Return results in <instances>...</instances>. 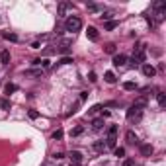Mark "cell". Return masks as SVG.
<instances>
[{
	"label": "cell",
	"instance_id": "11",
	"mask_svg": "<svg viewBox=\"0 0 166 166\" xmlns=\"http://www.w3.org/2000/svg\"><path fill=\"white\" fill-rule=\"evenodd\" d=\"M25 76L39 78V76H43V68H29V71H25Z\"/></svg>",
	"mask_w": 166,
	"mask_h": 166
},
{
	"label": "cell",
	"instance_id": "17",
	"mask_svg": "<svg viewBox=\"0 0 166 166\" xmlns=\"http://www.w3.org/2000/svg\"><path fill=\"white\" fill-rule=\"evenodd\" d=\"M0 61H2V65H8V63H10V51L4 49L2 53H0Z\"/></svg>",
	"mask_w": 166,
	"mask_h": 166
},
{
	"label": "cell",
	"instance_id": "32",
	"mask_svg": "<svg viewBox=\"0 0 166 166\" xmlns=\"http://www.w3.org/2000/svg\"><path fill=\"white\" fill-rule=\"evenodd\" d=\"M147 22H149V25H151V29H154V28H156V25H158L156 22H154V18H152V16H151V14H149V16H147Z\"/></svg>",
	"mask_w": 166,
	"mask_h": 166
},
{
	"label": "cell",
	"instance_id": "7",
	"mask_svg": "<svg viewBox=\"0 0 166 166\" xmlns=\"http://www.w3.org/2000/svg\"><path fill=\"white\" fill-rule=\"evenodd\" d=\"M125 139H127V145H133V147H135V145H137V147L141 145V141H139V137H137L133 131H127V133H125Z\"/></svg>",
	"mask_w": 166,
	"mask_h": 166
},
{
	"label": "cell",
	"instance_id": "12",
	"mask_svg": "<svg viewBox=\"0 0 166 166\" xmlns=\"http://www.w3.org/2000/svg\"><path fill=\"white\" fill-rule=\"evenodd\" d=\"M33 65L39 67V68H49L51 67V61H49V59H35Z\"/></svg>",
	"mask_w": 166,
	"mask_h": 166
},
{
	"label": "cell",
	"instance_id": "1",
	"mask_svg": "<svg viewBox=\"0 0 166 166\" xmlns=\"http://www.w3.org/2000/svg\"><path fill=\"white\" fill-rule=\"evenodd\" d=\"M65 29L71 31V33H76V31L82 29V20H80L78 16H68L65 20Z\"/></svg>",
	"mask_w": 166,
	"mask_h": 166
},
{
	"label": "cell",
	"instance_id": "35",
	"mask_svg": "<svg viewBox=\"0 0 166 166\" xmlns=\"http://www.w3.org/2000/svg\"><path fill=\"white\" fill-rule=\"evenodd\" d=\"M121 166H135V160L127 158V160H123V164H121Z\"/></svg>",
	"mask_w": 166,
	"mask_h": 166
},
{
	"label": "cell",
	"instance_id": "36",
	"mask_svg": "<svg viewBox=\"0 0 166 166\" xmlns=\"http://www.w3.org/2000/svg\"><path fill=\"white\" fill-rule=\"evenodd\" d=\"M53 158H55V160H63V158H65V154H63V152H55V154H53Z\"/></svg>",
	"mask_w": 166,
	"mask_h": 166
},
{
	"label": "cell",
	"instance_id": "5",
	"mask_svg": "<svg viewBox=\"0 0 166 166\" xmlns=\"http://www.w3.org/2000/svg\"><path fill=\"white\" fill-rule=\"evenodd\" d=\"M125 65H127V57L125 55H121V53H119V55H114V67L115 68H121Z\"/></svg>",
	"mask_w": 166,
	"mask_h": 166
},
{
	"label": "cell",
	"instance_id": "16",
	"mask_svg": "<svg viewBox=\"0 0 166 166\" xmlns=\"http://www.w3.org/2000/svg\"><path fill=\"white\" fill-rule=\"evenodd\" d=\"M104 80H106V82H108V84H114V82H115V74L111 72V71L104 72Z\"/></svg>",
	"mask_w": 166,
	"mask_h": 166
},
{
	"label": "cell",
	"instance_id": "14",
	"mask_svg": "<svg viewBox=\"0 0 166 166\" xmlns=\"http://www.w3.org/2000/svg\"><path fill=\"white\" fill-rule=\"evenodd\" d=\"M123 90H127V92H135V90H137V84L131 82V80H127V82H123Z\"/></svg>",
	"mask_w": 166,
	"mask_h": 166
},
{
	"label": "cell",
	"instance_id": "29",
	"mask_svg": "<svg viewBox=\"0 0 166 166\" xmlns=\"http://www.w3.org/2000/svg\"><path fill=\"white\" fill-rule=\"evenodd\" d=\"M102 20H104V22H111V18H114V14L111 12H102V16H100Z\"/></svg>",
	"mask_w": 166,
	"mask_h": 166
},
{
	"label": "cell",
	"instance_id": "33",
	"mask_svg": "<svg viewBox=\"0 0 166 166\" xmlns=\"http://www.w3.org/2000/svg\"><path fill=\"white\" fill-rule=\"evenodd\" d=\"M117 135V125H111L108 129V137H115Z\"/></svg>",
	"mask_w": 166,
	"mask_h": 166
},
{
	"label": "cell",
	"instance_id": "25",
	"mask_svg": "<svg viewBox=\"0 0 166 166\" xmlns=\"http://www.w3.org/2000/svg\"><path fill=\"white\" fill-rule=\"evenodd\" d=\"M135 106H139V108H147V96H141L139 100H135Z\"/></svg>",
	"mask_w": 166,
	"mask_h": 166
},
{
	"label": "cell",
	"instance_id": "8",
	"mask_svg": "<svg viewBox=\"0 0 166 166\" xmlns=\"http://www.w3.org/2000/svg\"><path fill=\"white\" fill-rule=\"evenodd\" d=\"M143 74L147 78H152L154 74H156V68H154L152 65H149V63H145V65H143Z\"/></svg>",
	"mask_w": 166,
	"mask_h": 166
},
{
	"label": "cell",
	"instance_id": "2",
	"mask_svg": "<svg viewBox=\"0 0 166 166\" xmlns=\"http://www.w3.org/2000/svg\"><path fill=\"white\" fill-rule=\"evenodd\" d=\"M141 117H143V108H139V106L133 104L129 110H127V119H129L131 123H137V121H141Z\"/></svg>",
	"mask_w": 166,
	"mask_h": 166
},
{
	"label": "cell",
	"instance_id": "6",
	"mask_svg": "<svg viewBox=\"0 0 166 166\" xmlns=\"http://www.w3.org/2000/svg\"><path fill=\"white\" fill-rule=\"evenodd\" d=\"M139 151H141L143 156H152V154H154V147H152V145H139Z\"/></svg>",
	"mask_w": 166,
	"mask_h": 166
},
{
	"label": "cell",
	"instance_id": "26",
	"mask_svg": "<svg viewBox=\"0 0 166 166\" xmlns=\"http://www.w3.org/2000/svg\"><path fill=\"white\" fill-rule=\"evenodd\" d=\"M115 141H117L115 137H108V139H106V147H110V149H115Z\"/></svg>",
	"mask_w": 166,
	"mask_h": 166
},
{
	"label": "cell",
	"instance_id": "18",
	"mask_svg": "<svg viewBox=\"0 0 166 166\" xmlns=\"http://www.w3.org/2000/svg\"><path fill=\"white\" fill-rule=\"evenodd\" d=\"M16 90H18V86H16V84H12V82H8L6 86H4V92H6L8 96H10V94H14Z\"/></svg>",
	"mask_w": 166,
	"mask_h": 166
},
{
	"label": "cell",
	"instance_id": "20",
	"mask_svg": "<svg viewBox=\"0 0 166 166\" xmlns=\"http://www.w3.org/2000/svg\"><path fill=\"white\" fill-rule=\"evenodd\" d=\"M156 100H158V106L160 108H166V96L162 92H156Z\"/></svg>",
	"mask_w": 166,
	"mask_h": 166
},
{
	"label": "cell",
	"instance_id": "38",
	"mask_svg": "<svg viewBox=\"0 0 166 166\" xmlns=\"http://www.w3.org/2000/svg\"><path fill=\"white\" fill-rule=\"evenodd\" d=\"M39 47H41V41H39V39H37V41H33V43H31V49H39Z\"/></svg>",
	"mask_w": 166,
	"mask_h": 166
},
{
	"label": "cell",
	"instance_id": "22",
	"mask_svg": "<svg viewBox=\"0 0 166 166\" xmlns=\"http://www.w3.org/2000/svg\"><path fill=\"white\" fill-rule=\"evenodd\" d=\"M82 133H84V127L78 125V127H74V129H71V137H78V135H82Z\"/></svg>",
	"mask_w": 166,
	"mask_h": 166
},
{
	"label": "cell",
	"instance_id": "21",
	"mask_svg": "<svg viewBox=\"0 0 166 166\" xmlns=\"http://www.w3.org/2000/svg\"><path fill=\"white\" fill-rule=\"evenodd\" d=\"M94 151L104 152V151H106V143H104V141H96V143H94Z\"/></svg>",
	"mask_w": 166,
	"mask_h": 166
},
{
	"label": "cell",
	"instance_id": "39",
	"mask_svg": "<svg viewBox=\"0 0 166 166\" xmlns=\"http://www.w3.org/2000/svg\"><path fill=\"white\" fill-rule=\"evenodd\" d=\"M102 110V104H98V106H94L92 110H90V114H96V111H100Z\"/></svg>",
	"mask_w": 166,
	"mask_h": 166
},
{
	"label": "cell",
	"instance_id": "27",
	"mask_svg": "<svg viewBox=\"0 0 166 166\" xmlns=\"http://www.w3.org/2000/svg\"><path fill=\"white\" fill-rule=\"evenodd\" d=\"M114 154L117 158H121V156H125V149L123 147H115V151H114Z\"/></svg>",
	"mask_w": 166,
	"mask_h": 166
},
{
	"label": "cell",
	"instance_id": "37",
	"mask_svg": "<svg viewBox=\"0 0 166 166\" xmlns=\"http://www.w3.org/2000/svg\"><path fill=\"white\" fill-rule=\"evenodd\" d=\"M88 80H90V82H96V80H98V76H96V72H90V74H88Z\"/></svg>",
	"mask_w": 166,
	"mask_h": 166
},
{
	"label": "cell",
	"instance_id": "10",
	"mask_svg": "<svg viewBox=\"0 0 166 166\" xmlns=\"http://www.w3.org/2000/svg\"><path fill=\"white\" fill-rule=\"evenodd\" d=\"M86 37H88L90 41H98V37H100L98 35V29H96L94 25H90V28L86 29Z\"/></svg>",
	"mask_w": 166,
	"mask_h": 166
},
{
	"label": "cell",
	"instance_id": "15",
	"mask_svg": "<svg viewBox=\"0 0 166 166\" xmlns=\"http://www.w3.org/2000/svg\"><path fill=\"white\" fill-rule=\"evenodd\" d=\"M0 108H2L4 111H10V108H12V102H10L8 98H2V100H0Z\"/></svg>",
	"mask_w": 166,
	"mask_h": 166
},
{
	"label": "cell",
	"instance_id": "24",
	"mask_svg": "<svg viewBox=\"0 0 166 166\" xmlns=\"http://www.w3.org/2000/svg\"><path fill=\"white\" fill-rule=\"evenodd\" d=\"M71 63H74L72 57H63V59H59V61H57V67H61V65H71Z\"/></svg>",
	"mask_w": 166,
	"mask_h": 166
},
{
	"label": "cell",
	"instance_id": "3",
	"mask_svg": "<svg viewBox=\"0 0 166 166\" xmlns=\"http://www.w3.org/2000/svg\"><path fill=\"white\" fill-rule=\"evenodd\" d=\"M71 45H72V39H71V37H67V39H61L55 51H59L61 55H67V53H68V47H71Z\"/></svg>",
	"mask_w": 166,
	"mask_h": 166
},
{
	"label": "cell",
	"instance_id": "40",
	"mask_svg": "<svg viewBox=\"0 0 166 166\" xmlns=\"http://www.w3.org/2000/svg\"><path fill=\"white\" fill-rule=\"evenodd\" d=\"M88 98V92H80V102H84Z\"/></svg>",
	"mask_w": 166,
	"mask_h": 166
},
{
	"label": "cell",
	"instance_id": "28",
	"mask_svg": "<svg viewBox=\"0 0 166 166\" xmlns=\"http://www.w3.org/2000/svg\"><path fill=\"white\" fill-rule=\"evenodd\" d=\"M88 10L90 12H104V8L98 6V4H88Z\"/></svg>",
	"mask_w": 166,
	"mask_h": 166
},
{
	"label": "cell",
	"instance_id": "13",
	"mask_svg": "<svg viewBox=\"0 0 166 166\" xmlns=\"http://www.w3.org/2000/svg\"><path fill=\"white\" fill-rule=\"evenodd\" d=\"M0 37H2V39H6V41H20V37L16 35V33H8V31H0Z\"/></svg>",
	"mask_w": 166,
	"mask_h": 166
},
{
	"label": "cell",
	"instance_id": "31",
	"mask_svg": "<svg viewBox=\"0 0 166 166\" xmlns=\"http://www.w3.org/2000/svg\"><path fill=\"white\" fill-rule=\"evenodd\" d=\"M63 135H65V133H63V129H57L55 133H53V139H55V141H61Z\"/></svg>",
	"mask_w": 166,
	"mask_h": 166
},
{
	"label": "cell",
	"instance_id": "9",
	"mask_svg": "<svg viewBox=\"0 0 166 166\" xmlns=\"http://www.w3.org/2000/svg\"><path fill=\"white\" fill-rule=\"evenodd\" d=\"M68 158H71V162H74V164H80V162H82V152H80V151H71V152H68Z\"/></svg>",
	"mask_w": 166,
	"mask_h": 166
},
{
	"label": "cell",
	"instance_id": "4",
	"mask_svg": "<svg viewBox=\"0 0 166 166\" xmlns=\"http://www.w3.org/2000/svg\"><path fill=\"white\" fill-rule=\"evenodd\" d=\"M72 8H74V6H72L71 2H59L57 14H59V16H67V12H68V10H72Z\"/></svg>",
	"mask_w": 166,
	"mask_h": 166
},
{
	"label": "cell",
	"instance_id": "34",
	"mask_svg": "<svg viewBox=\"0 0 166 166\" xmlns=\"http://www.w3.org/2000/svg\"><path fill=\"white\" fill-rule=\"evenodd\" d=\"M28 115H29V119H37V117H39V111L29 110V111H28Z\"/></svg>",
	"mask_w": 166,
	"mask_h": 166
},
{
	"label": "cell",
	"instance_id": "23",
	"mask_svg": "<svg viewBox=\"0 0 166 166\" xmlns=\"http://www.w3.org/2000/svg\"><path fill=\"white\" fill-rule=\"evenodd\" d=\"M102 127H104V119H94L92 121V129L94 131H100Z\"/></svg>",
	"mask_w": 166,
	"mask_h": 166
},
{
	"label": "cell",
	"instance_id": "30",
	"mask_svg": "<svg viewBox=\"0 0 166 166\" xmlns=\"http://www.w3.org/2000/svg\"><path fill=\"white\" fill-rule=\"evenodd\" d=\"M104 51L110 53V55H114V53H115V45H114V43H108V45L104 47Z\"/></svg>",
	"mask_w": 166,
	"mask_h": 166
},
{
	"label": "cell",
	"instance_id": "19",
	"mask_svg": "<svg viewBox=\"0 0 166 166\" xmlns=\"http://www.w3.org/2000/svg\"><path fill=\"white\" fill-rule=\"evenodd\" d=\"M117 25H119V24H117L115 20H111V22H106V24H104V29H106V31H111V29H115Z\"/></svg>",
	"mask_w": 166,
	"mask_h": 166
}]
</instances>
